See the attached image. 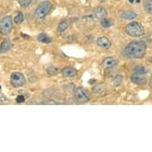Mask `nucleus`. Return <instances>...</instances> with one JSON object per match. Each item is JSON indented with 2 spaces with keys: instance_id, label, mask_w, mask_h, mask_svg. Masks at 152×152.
I'll return each instance as SVG.
<instances>
[{
  "instance_id": "obj_26",
  "label": "nucleus",
  "mask_w": 152,
  "mask_h": 152,
  "mask_svg": "<svg viewBox=\"0 0 152 152\" xmlns=\"http://www.w3.org/2000/svg\"><path fill=\"white\" fill-rule=\"evenodd\" d=\"M149 85H150V87H151L152 88V76H151V79H150Z\"/></svg>"
},
{
  "instance_id": "obj_9",
  "label": "nucleus",
  "mask_w": 152,
  "mask_h": 152,
  "mask_svg": "<svg viewBox=\"0 0 152 152\" xmlns=\"http://www.w3.org/2000/svg\"><path fill=\"white\" fill-rule=\"evenodd\" d=\"M96 43H97L98 46H100V47L103 48V49H105V50L109 49L111 47V45H112L111 41L107 37H104V36L99 37L97 41H96Z\"/></svg>"
},
{
  "instance_id": "obj_13",
  "label": "nucleus",
  "mask_w": 152,
  "mask_h": 152,
  "mask_svg": "<svg viewBox=\"0 0 152 152\" xmlns=\"http://www.w3.org/2000/svg\"><path fill=\"white\" fill-rule=\"evenodd\" d=\"M62 72L63 76H65V77H75L76 75H77V70L73 69L72 67H65L61 71Z\"/></svg>"
},
{
  "instance_id": "obj_6",
  "label": "nucleus",
  "mask_w": 152,
  "mask_h": 152,
  "mask_svg": "<svg viewBox=\"0 0 152 152\" xmlns=\"http://www.w3.org/2000/svg\"><path fill=\"white\" fill-rule=\"evenodd\" d=\"M75 97L80 102H88L90 100V94L87 90L83 88H77L75 90Z\"/></svg>"
},
{
  "instance_id": "obj_23",
  "label": "nucleus",
  "mask_w": 152,
  "mask_h": 152,
  "mask_svg": "<svg viewBox=\"0 0 152 152\" xmlns=\"http://www.w3.org/2000/svg\"><path fill=\"white\" fill-rule=\"evenodd\" d=\"M32 2V0H18V3L23 7H27Z\"/></svg>"
},
{
  "instance_id": "obj_5",
  "label": "nucleus",
  "mask_w": 152,
  "mask_h": 152,
  "mask_svg": "<svg viewBox=\"0 0 152 152\" xmlns=\"http://www.w3.org/2000/svg\"><path fill=\"white\" fill-rule=\"evenodd\" d=\"M26 78L22 72H15L10 75V84L13 87L19 88L25 85Z\"/></svg>"
},
{
  "instance_id": "obj_2",
  "label": "nucleus",
  "mask_w": 152,
  "mask_h": 152,
  "mask_svg": "<svg viewBox=\"0 0 152 152\" xmlns=\"http://www.w3.org/2000/svg\"><path fill=\"white\" fill-rule=\"evenodd\" d=\"M125 32L131 37H138L144 34V28L138 22H132L125 26Z\"/></svg>"
},
{
  "instance_id": "obj_8",
  "label": "nucleus",
  "mask_w": 152,
  "mask_h": 152,
  "mask_svg": "<svg viewBox=\"0 0 152 152\" xmlns=\"http://www.w3.org/2000/svg\"><path fill=\"white\" fill-rule=\"evenodd\" d=\"M107 10L102 7H98L95 8L93 11H92V16L95 18L98 19V20H102V19L107 17Z\"/></svg>"
},
{
  "instance_id": "obj_17",
  "label": "nucleus",
  "mask_w": 152,
  "mask_h": 152,
  "mask_svg": "<svg viewBox=\"0 0 152 152\" xmlns=\"http://www.w3.org/2000/svg\"><path fill=\"white\" fill-rule=\"evenodd\" d=\"M134 72L136 73H140V74H145L147 72V69L143 65H137L134 69Z\"/></svg>"
},
{
  "instance_id": "obj_28",
  "label": "nucleus",
  "mask_w": 152,
  "mask_h": 152,
  "mask_svg": "<svg viewBox=\"0 0 152 152\" xmlns=\"http://www.w3.org/2000/svg\"><path fill=\"white\" fill-rule=\"evenodd\" d=\"M99 1H100V2H104L105 0H99Z\"/></svg>"
},
{
  "instance_id": "obj_10",
  "label": "nucleus",
  "mask_w": 152,
  "mask_h": 152,
  "mask_svg": "<svg viewBox=\"0 0 152 152\" xmlns=\"http://www.w3.org/2000/svg\"><path fill=\"white\" fill-rule=\"evenodd\" d=\"M118 62H119V60L115 57H107L103 61V65H104L105 67L110 68L116 65Z\"/></svg>"
},
{
  "instance_id": "obj_19",
  "label": "nucleus",
  "mask_w": 152,
  "mask_h": 152,
  "mask_svg": "<svg viewBox=\"0 0 152 152\" xmlns=\"http://www.w3.org/2000/svg\"><path fill=\"white\" fill-rule=\"evenodd\" d=\"M69 26V23H68V21H62V22H61L59 23V25H58V30L59 32H64L66 29Z\"/></svg>"
},
{
  "instance_id": "obj_16",
  "label": "nucleus",
  "mask_w": 152,
  "mask_h": 152,
  "mask_svg": "<svg viewBox=\"0 0 152 152\" xmlns=\"http://www.w3.org/2000/svg\"><path fill=\"white\" fill-rule=\"evenodd\" d=\"M144 10L149 14H152V0H144Z\"/></svg>"
},
{
  "instance_id": "obj_3",
  "label": "nucleus",
  "mask_w": 152,
  "mask_h": 152,
  "mask_svg": "<svg viewBox=\"0 0 152 152\" xmlns=\"http://www.w3.org/2000/svg\"><path fill=\"white\" fill-rule=\"evenodd\" d=\"M51 9H52V4L49 1H43L35 10V17L37 19H42L50 13Z\"/></svg>"
},
{
  "instance_id": "obj_27",
  "label": "nucleus",
  "mask_w": 152,
  "mask_h": 152,
  "mask_svg": "<svg viewBox=\"0 0 152 152\" xmlns=\"http://www.w3.org/2000/svg\"><path fill=\"white\" fill-rule=\"evenodd\" d=\"M135 0H129V2L131 3H134V2H135Z\"/></svg>"
},
{
  "instance_id": "obj_18",
  "label": "nucleus",
  "mask_w": 152,
  "mask_h": 152,
  "mask_svg": "<svg viewBox=\"0 0 152 152\" xmlns=\"http://www.w3.org/2000/svg\"><path fill=\"white\" fill-rule=\"evenodd\" d=\"M23 20H24V16H23V13L19 11V12L18 13V15L15 16V18H14V22H15V24L18 25V24H21V23H23Z\"/></svg>"
},
{
  "instance_id": "obj_24",
  "label": "nucleus",
  "mask_w": 152,
  "mask_h": 152,
  "mask_svg": "<svg viewBox=\"0 0 152 152\" xmlns=\"http://www.w3.org/2000/svg\"><path fill=\"white\" fill-rule=\"evenodd\" d=\"M24 101H25V97H24L23 96L19 95V96H18L17 98H16V102L18 103V104H22V103H23Z\"/></svg>"
},
{
  "instance_id": "obj_15",
  "label": "nucleus",
  "mask_w": 152,
  "mask_h": 152,
  "mask_svg": "<svg viewBox=\"0 0 152 152\" xmlns=\"http://www.w3.org/2000/svg\"><path fill=\"white\" fill-rule=\"evenodd\" d=\"M114 24V22L111 18H104L101 20V26L104 28H109Z\"/></svg>"
},
{
  "instance_id": "obj_1",
  "label": "nucleus",
  "mask_w": 152,
  "mask_h": 152,
  "mask_svg": "<svg viewBox=\"0 0 152 152\" xmlns=\"http://www.w3.org/2000/svg\"><path fill=\"white\" fill-rule=\"evenodd\" d=\"M147 51V44L143 41H135L129 43L124 52L128 58L140 59L143 58Z\"/></svg>"
},
{
  "instance_id": "obj_7",
  "label": "nucleus",
  "mask_w": 152,
  "mask_h": 152,
  "mask_svg": "<svg viewBox=\"0 0 152 152\" xmlns=\"http://www.w3.org/2000/svg\"><path fill=\"white\" fill-rule=\"evenodd\" d=\"M131 80L132 82L137 85H143L147 81V78L144 74H140V73H133L131 76Z\"/></svg>"
},
{
  "instance_id": "obj_29",
  "label": "nucleus",
  "mask_w": 152,
  "mask_h": 152,
  "mask_svg": "<svg viewBox=\"0 0 152 152\" xmlns=\"http://www.w3.org/2000/svg\"><path fill=\"white\" fill-rule=\"evenodd\" d=\"M0 90H1V86H0Z\"/></svg>"
},
{
  "instance_id": "obj_11",
  "label": "nucleus",
  "mask_w": 152,
  "mask_h": 152,
  "mask_svg": "<svg viewBox=\"0 0 152 152\" xmlns=\"http://www.w3.org/2000/svg\"><path fill=\"white\" fill-rule=\"evenodd\" d=\"M12 49V43L8 39H6L0 45V53H5Z\"/></svg>"
},
{
  "instance_id": "obj_30",
  "label": "nucleus",
  "mask_w": 152,
  "mask_h": 152,
  "mask_svg": "<svg viewBox=\"0 0 152 152\" xmlns=\"http://www.w3.org/2000/svg\"><path fill=\"white\" fill-rule=\"evenodd\" d=\"M151 61H152V58H151Z\"/></svg>"
},
{
  "instance_id": "obj_22",
  "label": "nucleus",
  "mask_w": 152,
  "mask_h": 152,
  "mask_svg": "<svg viewBox=\"0 0 152 152\" xmlns=\"http://www.w3.org/2000/svg\"><path fill=\"white\" fill-rule=\"evenodd\" d=\"M105 90V87L103 85H96L92 88V91L96 93H101Z\"/></svg>"
},
{
  "instance_id": "obj_25",
  "label": "nucleus",
  "mask_w": 152,
  "mask_h": 152,
  "mask_svg": "<svg viewBox=\"0 0 152 152\" xmlns=\"http://www.w3.org/2000/svg\"><path fill=\"white\" fill-rule=\"evenodd\" d=\"M5 100H7V98H6L3 95L0 94V104H3Z\"/></svg>"
},
{
  "instance_id": "obj_14",
  "label": "nucleus",
  "mask_w": 152,
  "mask_h": 152,
  "mask_svg": "<svg viewBox=\"0 0 152 152\" xmlns=\"http://www.w3.org/2000/svg\"><path fill=\"white\" fill-rule=\"evenodd\" d=\"M37 41H39L40 42L45 43V44H49L52 42V39L50 36H48L45 34H40L37 36Z\"/></svg>"
},
{
  "instance_id": "obj_20",
  "label": "nucleus",
  "mask_w": 152,
  "mask_h": 152,
  "mask_svg": "<svg viewBox=\"0 0 152 152\" xmlns=\"http://www.w3.org/2000/svg\"><path fill=\"white\" fill-rule=\"evenodd\" d=\"M123 80H124V77H123L122 75H117V76H115V77L114 78V80H113V85H115V86H119L122 84Z\"/></svg>"
},
{
  "instance_id": "obj_21",
  "label": "nucleus",
  "mask_w": 152,
  "mask_h": 152,
  "mask_svg": "<svg viewBox=\"0 0 152 152\" xmlns=\"http://www.w3.org/2000/svg\"><path fill=\"white\" fill-rule=\"evenodd\" d=\"M46 72H47L49 75H56L58 73V69L54 66H50L46 69Z\"/></svg>"
},
{
  "instance_id": "obj_4",
  "label": "nucleus",
  "mask_w": 152,
  "mask_h": 152,
  "mask_svg": "<svg viewBox=\"0 0 152 152\" xmlns=\"http://www.w3.org/2000/svg\"><path fill=\"white\" fill-rule=\"evenodd\" d=\"M13 21L11 16H5L0 20V33L3 34H9L12 30Z\"/></svg>"
},
{
  "instance_id": "obj_12",
  "label": "nucleus",
  "mask_w": 152,
  "mask_h": 152,
  "mask_svg": "<svg viewBox=\"0 0 152 152\" xmlns=\"http://www.w3.org/2000/svg\"><path fill=\"white\" fill-rule=\"evenodd\" d=\"M120 16L123 19H127V20H133L137 17V15L134 11L127 10V11H124L120 13Z\"/></svg>"
}]
</instances>
